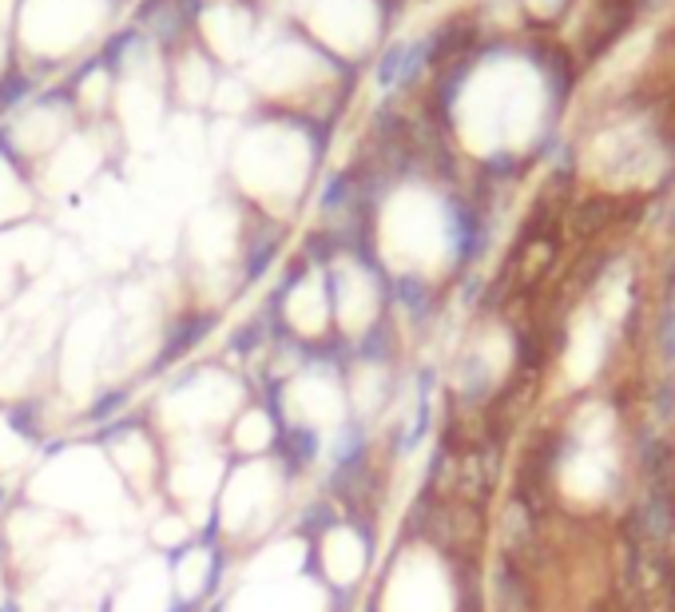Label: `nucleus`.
<instances>
[{
  "label": "nucleus",
  "instance_id": "obj_11",
  "mask_svg": "<svg viewBox=\"0 0 675 612\" xmlns=\"http://www.w3.org/2000/svg\"><path fill=\"white\" fill-rule=\"evenodd\" d=\"M405 40H398V45H390L382 52V60H378V88H398L402 84V68H405Z\"/></svg>",
  "mask_w": 675,
  "mask_h": 612
},
{
  "label": "nucleus",
  "instance_id": "obj_4",
  "mask_svg": "<svg viewBox=\"0 0 675 612\" xmlns=\"http://www.w3.org/2000/svg\"><path fill=\"white\" fill-rule=\"evenodd\" d=\"M453 576L446 553L429 541H413L385 565L382 589L374 596V612H457Z\"/></svg>",
  "mask_w": 675,
  "mask_h": 612
},
{
  "label": "nucleus",
  "instance_id": "obj_13",
  "mask_svg": "<svg viewBox=\"0 0 675 612\" xmlns=\"http://www.w3.org/2000/svg\"><path fill=\"white\" fill-rule=\"evenodd\" d=\"M664 231H667V239L675 243V192H672V200H667V207H664Z\"/></svg>",
  "mask_w": 675,
  "mask_h": 612
},
{
  "label": "nucleus",
  "instance_id": "obj_7",
  "mask_svg": "<svg viewBox=\"0 0 675 612\" xmlns=\"http://www.w3.org/2000/svg\"><path fill=\"white\" fill-rule=\"evenodd\" d=\"M227 569H231V553L215 537H195L187 548L172 553V557H167V576H172L175 604L203 612L223 593Z\"/></svg>",
  "mask_w": 675,
  "mask_h": 612
},
{
  "label": "nucleus",
  "instance_id": "obj_8",
  "mask_svg": "<svg viewBox=\"0 0 675 612\" xmlns=\"http://www.w3.org/2000/svg\"><path fill=\"white\" fill-rule=\"evenodd\" d=\"M278 410H274L271 394L255 390L243 410L235 414V421L223 434V449L231 462H255V457H274L278 454Z\"/></svg>",
  "mask_w": 675,
  "mask_h": 612
},
{
  "label": "nucleus",
  "instance_id": "obj_14",
  "mask_svg": "<svg viewBox=\"0 0 675 612\" xmlns=\"http://www.w3.org/2000/svg\"><path fill=\"white\" fill-rule=\"evenodd\" d=\"M664 0H636V12H644V9H659Z\"/></svg>",
  "mask_w": 675,
  "mask_h": 612
},
{
  "label": "nucleus",
  "instance_id": "obj_6",
  "mask_svg": "<svg viewBox=\"0 0 675 612\" xmlns=\"http://www.w3.org/2000/svg\"><path fill=\"white\" fill-rule=\"evenodd\" d=\"M374 565V525L358 517H338L311 537V573L334 596L350 601Z\"/></svg>",
  "mask_w": 675,
  "mask_h": 612
},
{
  "label": "nucleus",
  "instance_id": "obj_9",
  "mask_svg": "<svg viewBox=\"0 0 675 612\" xmlns=\"http://www.w3.org/2000/svg\"><path fill=\"white\" fill-rule=\"evenodd\" d=\"M195 537H199V530H195L192 517L183 509H175V505L159 502V509L144 522V545L151 548V553H159V557H172V553L192 545Z\"/></svg>",
  "mask_w": 675,
  "mask_h": 612
},
{
  "label": "nucleus",
  "instance_id": "obj_2",
  "mask_svg": "<svg viewBox=\"0 0 675 612\" xmlns=\"http://www.w3.org/2000/svg\"><path fill=\"white\" fill-rule=\"evenodd\" d=\"M251 398H255V382L238 366L223 362V358H203V362H187L179 370H172V378L159 386L156 398L144 406V418L156 426V434L164 441H223L235 414Z\"/></svg>",
  "mask_w": 675,
  "mask_h": 612
},
{
  "label": "nucleus",
  "instance_id": "obj_1",
  "mask_svg": "<svg viewBox=\"0 0 675 612\" xmlns=\"http://www.w3.org/2000/svg\"><path fill=\"white\" fill-rule=\"evenodd\" d=\"M20 497L65 517L84 537L128 533L144 509L124 489V482L108 466V457L91 434H68V438H56L52 446L40 449V457L28 466L25 482H20Z\"/></svg>",
  "mask_w": 675,
  "mask_h": 612
},
{
  "label": "nucleus",
  "instance_id": "obj_3",
  "mask_svg": "<svg viewBox=\"0 0 675 612\" xmlns=\"http://www.w3.org/2000/svg\"><path fill=\"white\" fill-rule=\"evenodd\" d=\"M299 477L278 457H255V462H231L227 477L215 497V533L231 553V565L247 557L251 548L271 541L291 522V494Z\"/></svg>",
  "mask_w": 675,
  "mask_h": 612
},
{
  "label": "nucleus",
  "instance_id": "obj_5",
  "mask_svg": "<svg viewBox=\"0 0 675 612\" xmlns=\"http://www.w3.org/2000/svg\"><path fill=\"white\" fill-rule=\"evenodd\" d=\"M96 446L104 449L108 466L124 482L139 505H159V485H164V438L156 426L144 418V410H131L124 418L108 421L91 434Z\"/></svg>",
  "mask_w": 675,
  "mask_h": 612
},
{
  "label": "nucleus",
  "instance_id": "obj_10",
  "mask_svg": "<svg viewBox=\"0 0 675 612\" xmlns=\"http://www.w3.org/2000/svg\"><path fill=\"white\" fill-rule=\"evenodd\" d=\"M636 0H596V12L588 20V37H585V60L608 52L616 40L628 32V25L636 20Z\"/></svg>",
  "mask_w": 675,
  "mask_h": 612
},
{
  "label": "nucleus",
  "instance_id": "obj_12",
  "mask_svg": "<svg viewBox=\"0 0 675 612\" xmlns=\"http://www.w3.org/2000/svg\"><path fill=\"white\" fill-rule=\"evenodd\" d=\"M104 581H108V576H104ZM100 593H104V589H96V585H91L88 593H80V596H68V601L52 604V609H45V612H104V609H100Z\"/></svg>",
  "mask_w": 675,
  "mask_h": 612
}]
</instances>
